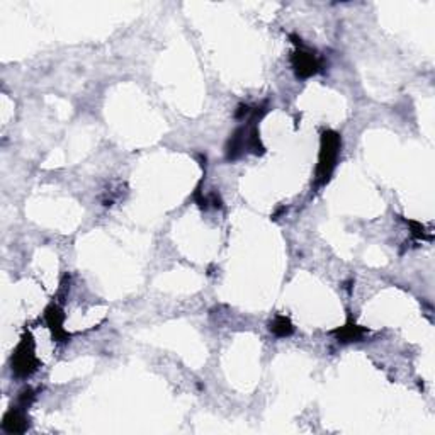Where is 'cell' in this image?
Masks as SVG:
<instances>
[{"mask_svg": "<svg viewBox=\"0 0 435 435\" xmlns=\"http://www.w3.org/2000/svg\"><path fill=\"white\" fill-rule=\"evenodd\" d=\"M342 138L337 131L326 130L321 133L320 142V157H318L316 167V182L318 184H326L335 170L337 162L340 157Z\"/></svg>", "mask_w": 435, "mask_h": 435, "instance_id": "1", "label": "cell"}, {"mask_svg": "<svg viewBox=\"0 0 435 435\" xmlns=\"http://www.w3.org/2000/svg\"><path fill=\"white\" fill-rule=\"evenodd\" d=\"M10 364H13V372L19 378H27L40 367V359L36 357V345H34L33 335L29 332L22 335L21 342L15 347Z\"/></svg>", "mask_w": 435, "mask_h": 435, "instance_id": "2", "label": "cell"}, {"mask_svg": "<svg viewBox=\"0 0 435 435\" xmlns=\"http://www.w3.org/2000/svg\"><path fill=\"white\" fill-rule=\"evenodd\" d=\"M291 40L296 45V49L291 54V65H293L294 73L298 79H310L323 70V61L318 54H314L312 49L306 48L303 41L296 36H291Z\"/></svg>", "mask_w": 435, "mask_h": 435, "instance_id": "3", "label": "cell"}, {"mask_svg": "<svg viewBox=\"0 0 435 435\" xmlns=\"http://www.w3.org/2000/svg\"><path fill=\"white\" fill-rule=\"evenodd\" d=\"M45 321L48 325V328L52 330L53 339L56 342H68L70 340V333L65 330V313L56 303L49 305L48 308L45 310Z\"/></svg>", "mask_w": 435, "mask_h": 435, "instance_id": "4", "label": "cell"}, {"mask_svg": "<svg viewBox=\"0 0 435 435\" xmlns=\"http://www.w3.org/2000/svg\"><path fill=\"white\" fill-rule=\"evenodd\" d=\"M29 422H27L26 408L22 406H13L6 415H3L2 420V429L9 434H22L26 432Z\"/></svg>", "mask_w": 435, "mask_h": 435, "instance_id": "5", "label": "cell"}, {"mask_svg": "<svg viewBox=\"0 0 435 435\" xmlns=\"http://www.w3.org/2000/svg\"><path fill=\"white\" fill-rule=\"evenodd\" d=\"M245 150H247V126H242L230 136V139H228L227 158L228 160H236Z\"/></svg>", "mask_w": 435, "mask_h": 435, "instance_id": "6", "label": "cell"}, {"mask_svg": "<svg viewBox=\"0 0 435 435\" xmlns=\"http://www.w3.org/2000/svg\"><path fill=\"white\" fill-rule=\"evenodd\" d=\"M333 335L337 337V340L342 342V344H349V342H359L364 337V333H367V328L364 326H359L353 321H349L340 328L333 330Z\"/></svg>", "mask_w": 435, "mask_h": 435, "instance_id": "7", "label": "cell"}, {"mask_svg": "<svg viewBox=\"0 0 435 435\" xmlns=\"http://www.w3.org/2000/svg\"><path fill=\"white\" fill-rule=\"evenodd\" d=\"M269 328L275 337H281V339H284V337H289L291 333L294 332L293 323H291L289 318L284 316V314H277V316H275L274 320L270 321Z\"/></svg>", "mask_w": 435, "mask_h": 435, "instance_id": "8", "label": "cell"}]
</instances>
